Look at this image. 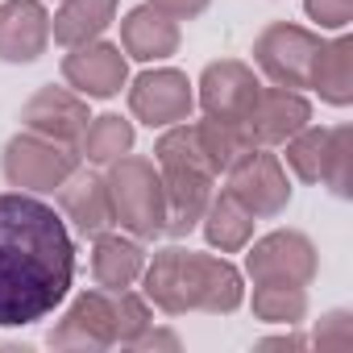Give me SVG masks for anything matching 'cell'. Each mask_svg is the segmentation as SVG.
Returning a JSON list of instances; mask_svg holds the SVG:
<instances>
[{"label":"cell","mask_w":353,"mask_h":353,"mask_svg":"<svg viewBox=\"0 0 353 353\" xmlns=\"http://www.w3.org/2000/svg\"><path fill=\"white\" fill-rule=\"evenodd\" d=\"M75 287V233L46 196L0 192V328L50 320Z\"/></svg>","instance_id":"cell-1"},{"label":"cell","mask_w":353,"mask_h":353,"mask_svg":"<svg viewBox=\"0 0 353 353\" xmlns=\"http://www.w3.org/2000/svg\"><path fill=\"white\" fill-rule=\"evenodd\" d=\"M104 188L112 204V229L137 237V241H158L166 225V196H162V170L145 154H125L104 166Z\"/></svg>","instance_id":"cell-2"},{"label":"cell","mask_w":353,"mask_h":353,"mask_svg":"<svg viewBox=\"0 0 353 353\" xmlns=\"http://www.w3.org/2000/svg\"><path fill=\"white\" fill-rule=\"evenodd\" d=\"M79 150L38 137L30 129H17L5 150H0V174L13 192H30V196H54L63 188V179L79 166Z\"/></svg>","instance_id":"cell-3"},{"label":"cell","mask_w":353,"mask_h":353,"mask_svg":"<svg viewBox=\"0 0 353 353\" xmlns=\"http://www.w3.org/2000/svg\"><path fill=\"white\" fill-rule=\"evenodd\" d=\"M225 192L245 204L254 212V221H274L291 208L295 188H291V174L283 166V158L270 145H254L245 150L229 170H225Z\"/></svg>","instance_id":"cell-4"},{"label":"cell","mask_w":353,"mask_h":353,"mask_svg":"<svg viewBox=\"0 0 353 353\" xmlns=\"http://www.w3.org/2000/svg\"><path fill=\"white\" fill-rule=\"evenodd\" d=\"M125 100H129L133 121H141L145 129H166V125L192 121V112H196V79L188 71H179V67L150 63L141 75H129Z\"/></svg>","instance_id":"cell-5"},{"label":"cell","mask_w":353,"mask_h":353,"mask_svg":"<svg viewBox=\"0 0 353 353\" xmlns=\"http://www.w3.org/2000/svg\"><path fill=\"white\" fill-rule=\"evenodd\" d=\"M245 283H291L312 287L320 274V250L303 229H270L266 237H254L245 250Z\"/></svg>","instance_id":"cell-6"},{"label":"cell","mask_w":353,"mask_h":353,"mask_svg":"<svg viewBox=\"0 0 353 353\" xmlns=\"http://www.w3.org/2000/svg\"><path fill=\"white\" fill-rule=\"evenodd\" d=\"M320 42H324V34L312 30V26H299V21H270V26H262V34L254 38V71H258L266 83L307 88Z\"/></svg>","instance_id":"cell-7"},{"label":"cell","mask_w":353,"mask_h":353,"mask_svg":"<svg viewBox=\"0 0 353 353\" xmlns=\"http://www.w3.org/2000/svg\"><path fill=\"white\" fill-rule=\"evenodd\" d=\"M46 345L54 353H104L112 349V291L88 287L67 295L54 328L46 332Z\"/></svg>","instance_id":"cell-8"},{"label":"cell","mask_w":353,"mask_h":353,"mask_svg":"<svg viewBox=\"0 0 353 353\" xmlns=\"http://www.w3.org/2000/svg\"><path fill=\"white\" fill-rule=\"evenodd\" d=\"M59 71H63V83L71 92H79L83 100H117L125 92V83H129V59L108 38L67 46Z\"/></svg>","instance_id":"cell-9"},{"label":"cell","mask_w":353,"mask_h":353,"mask_svg":"<svg viewBox=\"0 0 353 353\" xmlns=\"http://www.w3.org/2000/svg\"><path fill=\"white\" fill-rule=\"evenodd\" d=\"M137 291L162 316H192L196 312V250L166 245L145 258Z\"/></svg>","instance_id":"cell-10"},{"label":"cell","mask_w":353,"mask_h":353,"mask_svg":"<svg viewBox=\"0 0 353 353\" xmlns=\"http://www.w3.org/2000/svg\"><path fill=\"white\" fill-rule=\"evenodd\" d=\"M258 88H262V75L250 63H241V59H212L200 71V79H196V108L204 117L245 121Z\"/></svg>","instance_id":"cell-11"},{"label":"cell","mask_w":353,"mask_h":353,"mask_svg":"<svg viewBox=\"0 0 353 353\" xmlns=\"http://www.w3.org/2000/svg\"><path fill=\"white\" fill-rule=\"evenodd\" d=\"M316 108L312 100L303 96V88H283V83H262L250 112H245V125L254 133L258 145H270L279 150L287 137H295L303 125H312Z\"/></svg>","instance_id":"cell-12"},{"label":"cell","mask_w":353,"mask_h":353,"mask_svg":"<svg viewBox=\"0 0 353 353\" xmlns=\"http://www.w3.org/2000/svg\"><path fill=\"white\" fill-rule=\"evenodd\" d=\"M88 121H92L88 100L79 92H71L67 83H42L21 104V129L50 137V141H63V145H75Z\"/></svg>","instance_id":"cell-13"},{"label":"cell","mask_w":353,"mask_h":353,"mask_svg":"<svg viewBox=\"0 0 353 353\" xmlns=\"http://www.w3.org/2000/svg\"><path fill=\"white\" fill-rule=\"evenodd\" d=\"M54 208L67 221V229L79 233V237H88V241L96 233L112 229V204H108L104 174L96 166H88V162H79L63 179V188L54 192Z\"/></svg>","instance_id":"cell-14"},{"label":"cell","mask_w":353,"mask_h":353,"mask_svg":"<svg viewBox=\"0 0 353 353\" xmlns=\"http://www.w3.org/2000/svg\"><path fill=\"white\" fill-rule=\"evenodd\" d=\"M46 0H0V63L30 67L50 50Z\"/></svg>","instance_id":"cell-15"},{"label":"cell","mask_w":353,"mask_h":353,"mask_svg":"<svg viewBox=\"0 0 353 353\" xmlns=\"http://www.w3.org/2000/svg\"><path fill=\"white\" fill-rule=\"evenodd\" d=\"M121 50H125V59L129 63H166V59H174L179 54V46H183V30H179V21L174 17H166V13H158L154 5H133L121 21Z\"/></svg>","instance_id":"cell-16"},{"label":"cell","mask_w":353,"mask_h":353,"mask_svg":"<svg viewBox=\"0 0 353 353\" xmlns=\"http://www.w3.org/2000/svg\"><path fill=\"white\" fill-rule=\"evenodd\" d=\"M216 192L212 170H162V196H166V225L162 237L183 241L200 229L204 208Z\"/></svg>","instance_id":"cell-17"},{"label":"cell","mask_w":353,"mask_h":353,"mask_svg":"<svg viewBox=\"0 0 353 353\" xmlns=\"http://www.w3.org/2000/svg\"><path fill=\"white\" fill-rule=\"evenodd\" d=\"M145 241L121 233V229H104L92 237V283L104 291H125L137 287L141 270H145Z\"/></svg>","instance_id":"cell-18"},{"label":"cell","mask_w":353,"mask_h":353,"mask_svg":"<svg viewBox=\"0 0 353 353\" xmlns=\"http://www.w3.org/2000/svg\"><path fill=\"white\" fill-rule=\"evenodd\" d=\"M237 307H245V270L229 254L196 250V312L233 316Z\"/></svg>","instance_id":"cell-19"},{"label":"cell","mask_w":353,"mask_h":353,"mask_svg":"<svg viewBox=\"0 0 353 353\" xmlns=\"http://www.w3.org/2000/svg\"><path fill=\"white\" fill-rule=\"evenodd\" d=\"M307 88L328 108H349L353 104V38H349V30L320 42Z\"/></svg>","instance_id":"cell-20"},{"label":"cell","mask_w":353,"mask_h":353,"mask_svg":"<svg viewBox=\"0 0 353 353\" xmlns=\"http://www.w3.org/2000/svg\"><path fill=\"white\" fill-rule=\"evenodd\" d=\"M121 0H59V9L50 13V38L67 50V46H83L108 34V26H117Z\"/></svg>","instance_id":"cell-21"},{"label":"cell","mask_w":353,"mask_h":353,"mask_svg":"<svg viewBox=\"0 0 353 353\" xmlns=\"http://www.w3.org/2000/svg\"><path fill=\"white\" fill-rule=\"evenodd\" d=\"M254 229H258L254 212L245 204H237L225 188H216L212 200H208V208H204V221H200V233H204L208 250H216V254H241L254 241Z\"/></svg>","instance_id":"cell-22"},{"label":"cell","mask_w":353,"mask_h":353,"mask_svg":"<svg viewBox=\"0 0 353 353\" xmlns=\"http://www.w3.org/2000/svg\"><path fill=\"white\" fill-rule=\"evenodd\" d=\"M133 145H137V125H133V117H121V112L92 117L75 141V150L88 166H108V162L125 158Z\"/></svg>","instance_id":"cell-23"},{"label":"cell","mask_w":353,"mask_h":353,"mask_svg":"<svg viewBox=\"0 0 353 353\" xmlns=\"http://www.w3.org/2000/svg\"><path fill=\"white\" fill-rule=\"evenodd\" d=\"M196 141H200L204 166L216 174V179H221V174H225L245 150L258 145L254 133H250V125H245V121H229V117H200V121H196Z\"/></svg>","instance_id":"cell-24"},{"label":"cell","mask_w":353,"mask_h":353,"mask_svg":"<svg viewBox=\"0 0 353 353\" xmlns=\"http://www.w3.org/2000/svg\"><path fill=\"white\" fill-rule=\"evenodd\" d=\"M245 303L254 320L270 328H299L312 307L307 287H291V283H254V291H245Z\"/></svg>","instance_id":"cell-25"},{"label":"cell","mask_w":353,"mask_h":353,"mask_svg":"<svg viewBox=\"0 0 353 353\" xmlns=\"http://www.w3.org/2000/svg\"><path fill=\"white\" fill-rule=\"evenodd\" d=\"M320 188H328L336 200L353 196V125H328L324 137V162H320Z\"/></svg>","instance_id":"cell-26"},{"label":"cell","mask_w":353,"mask_h":353,"mask_svg":"<svg viewBox=\"0 0 353 353\" xmlns=\"http://www.w3.org/2000/svg\"><path fill=\"white\" fill-rule=\"evenodd\" d=\"M324 137H328V125H303L295 137H287L279 150V158H283V166H287V174L291 179H299V183H307V188H320V162H324Z\"/></svg>","instance_id":"cell-27"},{"label":"cell","mask_w":353,"mask_h":353,"mask_svg":"<svg viewBox=\"0 0 353 353\" xmlns=\"http://www.w3.org/2000/svg\"><path fill=\"white\" fill-rule=\"evenodd\" d=\"M154 162H158V170H208L200 141H196V121H179V125L158 129Z\"/></svg>","instance_id":"cell-28"},{"label":"cell","mask_w":353,"mask_h":353,"mask_svg":"<svg viewBox=\"0 0 353 353\" xmlns=\"http://www.w3.org/2000/svg\"><path fill=\"white\" fill-rule=\"evenodd\" d=\"M154 324V303L137 291V287H125V291H112V341L121 349H133L137 336Z\"/></svg>","instance_id":"cell-29"},{"label":"cell","mask_w":353,"mask_h":353,"mask_svg":"<svg viewBox=\"0 0 353 353\" xmlns=\"http://www.w3.org/2000/svg\"><path fill=\"white\" fill-rule=\"evenodd\" d=\"M307 345L316 349H353V312L349 307H332L316 320Z\"/></svg>","instance_id":"cell-30"},{"label":"cell","mask_w":353,"mask_h":353,"mask_svg":"<svg viewBox=\"0 0 353 353\" xmlns=\"http://www.w3.org/2000/svg\"><path fill=\"white\" fill-rule=\"evenodd\" d=\"M303 13L320 34H341L353 26V0H303Z\"/></svg>","instance_id":"cell-31"},{"label":"cell","mask_w":353,"mask_h":353,"mask_svg":"<svg viewBox=\"0 0 353 353\" xmlns=\"http://www.w3.org/2000/svg\"><path fill=\"white\" fill-rule=\"evenodd\" d=\"M145 5H154L158 13H166V17H174V21H196V17H204L208 9H212V0H145Z\"/></svg>","instance_id":"cell-32"},{"label":"cell","mask_w":353,"mask_h":353,"mask_svg":"<svg viewBox=\"0 0 353 353\" xmlns=\"http://www.w3.org/2000/svg\"><path fill=\"white\" fill-rule=\"evenodd\" d=\"M133 349H141V353H150V349H166V353H179V349H183V336L174 332V328H162V324L154 320V324H150V328H145V332L137 336V345H133Z\"/></svg>","instance_id":"cell-33"},{"label":"cell","mask_w":353,"mask_h":353,"mask_svg":"<svg viewBox=\"0 0 353 353\" xmlns=\"http://www.w3.org/2000/svg\"><path fill=\"white\" fill-rule=\"evenodd\" d=\"M258 349H307V336H303V332H295V328H287V332L262 336V341H258Z\"/></svg>","instance_id":"cell-34"},{"label":"cell","mask_w":353,"mask_h":353,"mask_svg":"<svg viewBox=\"0 0 353 353\" xmlns=\"http://www.w3.org/2000/svg\"><path fill=\"white\" fill-rule=\"evenodd\" d=\"M46 5H50V0H46ZM54 5H59V0H54Z\"/></svg>","instance_id":"cell-35"}]
</instances>
